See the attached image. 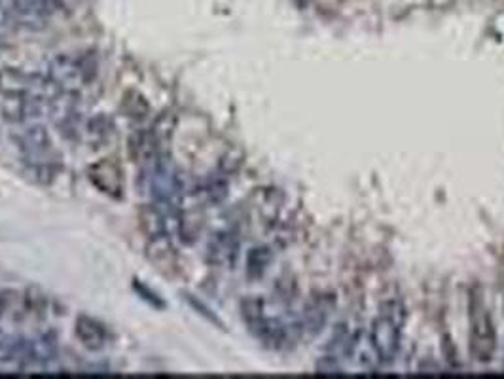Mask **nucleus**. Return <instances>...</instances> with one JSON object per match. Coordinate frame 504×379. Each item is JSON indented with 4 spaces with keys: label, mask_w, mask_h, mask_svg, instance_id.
I'll return each mask as SVG.
<instances>
[{
    "label": "nucleus",
    "mask_w": 504,
    "mask_h": 379,
    "mask_svg": "<svg viewBox=\"0 0 504 379\" xmlns=\"http://www.w3.org/2000/svg\"><path fill=\"white\" fill-rule=\"evenodd\" d=\"M20 146L27 160H48L51 154V140L48 133L36 125H31L23 131L20 137Z\"/></svg>",
    "instance_id": "1a4fd4ad"
},
{
    "label": "nucleus",
    "mask_w": 504,
    "mask_h": 379,
    "mask_svg": "<svg viewBox=\"0 0 504 379\" xmlns=\"http://www.w3.org/2000/svg\"><path fill=\"white\" fill-rule=\"evenodd\" d=\"M95 76V63L90 55L61 53L50 63V80L58 90L78 91Z\"/></svg>",
    "instance_id": "20e7f679"
},
{
    "label": "nucleus",
    "mask_w": 504,
    "mask_h": 379,
    "mask_svg": "<svg viewBox=\"0 0 504 379\" xmlns=\"http://www.w3.org/2000/svg\"><path fill=\"white\" fill-rule=\"evenodd\" d=\"M237 243L235 235L230 232H220L217 233L211 241H209V260H213L218 265L233 264L235 255H237Z\"/></svg>",
    "instance_id": "9d476101"
},
{
    "label": "nucleus",
    "mask_w": 504,
    "mask_h": 379,
    "mask_svg": "<svg viewBox=\"0 0 504 379\" xmlns=\"http://www.w3.org/2000/svg\"><path fill=\"white\" fill-rule=\"evenodd\" d=\"M241 315L250 334L268 347L279 349L288 342V325L283 319L272 315L264 300L245 298L241 304Z\"/></svg>",
    "instance_id": "7ed1b4c3"
},
{
    "label": "nucleus",
    "mask_w": 504,
    "mask_h": 379,
    "mask_svg": "<svg viewBox=\"0 0 504 379\" xmlns=\"http://www.w3.org/2000/svg\"><path fill=\"white\" fill-rule=\"evenodd\" d=\"M59 10L61 0H12L10 16L25 29H44Z\"/></svg>",
    "instance_id": "423d86ee"
},
{
    "label": "nucleus",
    "mask_w": 504,
    "mask_h": 379,
    "mask_svg": "<svg viewBox=\"0 0 504 379\" xmlns=\"http://www.w3.org/2000/svg\"><path fill=\"white\" fill-rule=\"evenodd\" d=\"M268 264H270V252L268 250H265V249H252L250 250L248 260H247L250 275H260Z\"/></svg>",
    "instance_id": "9b49d317"
},
{
    "label": "nucleus",
    "mask_w": 504,
    "mask_h": 379,
    "mask_svg": "<svg viewBox=\"0 0 504 379\" xmlns=\"http://www.w3.org/2000/svg\"><path fill=\"white\" fill-rule=\"evenodd\" d=\"M76 340L90 351H101L108 342L106 327L101 320H97L88 315H80L75 325Z\"/></svg>",
    "instance_id": "6e6552de"
},
{
    "label": "nucleus",
    "mask_w": 504,
    "mask_h": 379,
    "mask_svg": "<svg viewBox=\"0 0 504 379\" xmlns=\"http://www.w3.org/2000/svg\"><path fill=\"white\" fill-rule=\"evenodd\" d=\"M406 325V307L400 298L385 300L372 320L370 345L377 360V367H390L398 357Z\"/></svg>",
    "instance_id": "f257e3e1"
},
{
    "label": "nucleus",
    "mask_w": 504,
    "mask_h": 379,
    "mask_svg": "<svg viewBox=\"0 0 504 379\" xmlns=\"http://www.w3.org/2000/svg\"><path fill=\"white\" fill-rule=\"evenodd\" d=\"M133 288H137L138 290V294H141V296L146 300V302H150L152 305H156V307H163V302L156 296V292H152V290H148L145 285H141L138 283V280H135L133 283Z\"/></svg>",
    "instance_id": "f8f14e48"
},
{
    "label": "nucleus",
    "mask_w": 504,
    "mask_h": 379,
    "mask_svg": "<svg viewBox=\"0 0 504 379\" xmlns=\"http://www.w3.org/2000/svg\"><path fill=\"white\" fill-rule=\"evenodd\" d=\"M470 338H472V353L476 359L487 362L493 359L497 334L493 328L492 313L487 312L482 294H470Z\"/></svg>",
    "instance_id": "39448f33"
},
{
    "label": "nucleus",
    "mask_w": 504,
    "mask_h": 379,
    "mask_svg": "<svg viewBox=\"0 0 504 379\" xmlns=\"http://www.w3.org/2000/svg\"><path fill=\"white\" fill-rule=\"evenodd\" d=\"M88 177L95 185V188H99L103 193L110 195V198H122L123 171H122V165L116 163L112 158L95 162L90 167Z\"/></svg>",
    "instance_id": "0eeeda50"
},
{
    "label": "nucleus",
    "mask_w": 504,
    "mask_h": 379,
    "mask_svg": "<svg viewBox=\"0 0 504 379\" xmlns=\"http://www.w3.org/2000/svg\"><path fill=\"white\" fill-rule=\"evenodd\" d=\"M148 190L152 193V205L171 220L178 215L182 201V182L177 165L165 154L152 158L148 170Z\"/></svg>",
    "instance_id": "f03ea898"
},
{
    "label": "nucleus",
    "mask_w": 504,
    "mask_h": 379,
    "mask_svg": "<svg viewBox=\"0 0 504 379\" xmlns=\"http://www.w3.org/2000/svg\"><path fill=\"white\" fill-rule=\"evenodd\" d=\"M6 27H8V20L0 16V48H3V44H4V31H6Z\"/></svg>",
    "instance_id": "ddd939ff"
}]
</instances>
